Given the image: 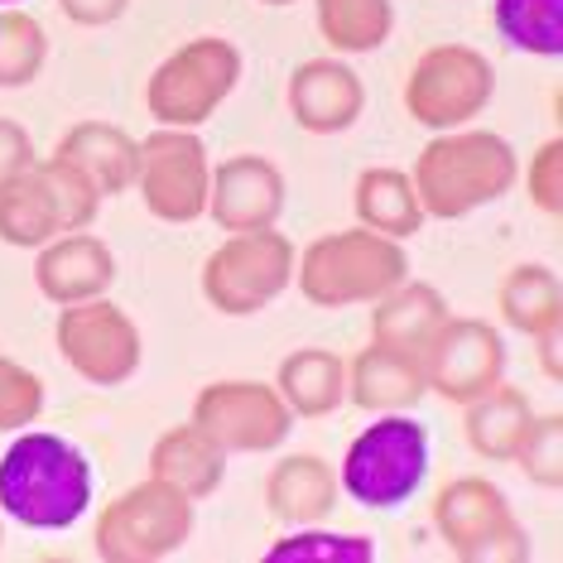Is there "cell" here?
I'll list each match as a JSON object with an SVG mask.
<instances>
[{"mask_svg":"<svg viewBox=\"0 0 563 563\" xmlns=\"http://www.w3.org/2000/svg\"><path fill=\"white\" fill-rule=\"evenodd\" d=\"M194 534V501L178 486L150 477L101 506L92 544L107 563H159Z\"/></svg>","mask_w":563,"mask_h":563,"instance_id":"8992f818","label":"cell"},{"mask_svg":"<svg viewBox=\"0 0 563 563\" xmlns=\"http://www.w3.org/2000/svg\"><path fill=\"white\" fill-rule=\"evenodd\" d=\"M54 342L63 352V362L78 371L92 386H125L140 371V328L125 318V309L101 294V299H82V303H63L58 323H54Z\"/></svg>","mask_w":563,"mask_h":563,"instance_id":"8fae6325","label":"cell"},{"mask_svg":"<svg viewBox=\"0 0 563 563\" xmlns=\"http://www.w3.org/2000/svg\"><path fill=\"white\" fill-rule=\"evenodd\" d=\"M525 477H530L534 486H549V492H559L563 486V419L559 415H534L530 433L520 439L516 457H510Z\"/></svg>","mask_w":563,"mask_h":563,"instance_id":"4dcf8cb0","label":"cell"},{"mask_svg":"<svg viewBox=\"0 0 563 563\" xmlns=\"http://www.w3.org/2000/svg\"><path fill=\"white\" fill-rule=\"evenodd\" d=\"M419 362H424L429 390H439L443 400H453V405H467L501 380L506 347H501V332L492 323L448 313V323L439 328V338L429 342V352L419 356Z\"/></svg>","mask_w":563,"mask_h":563,"instance_id":"5bb4252c","label":"cell"},{"mask_svg":"<svg viewBox=\"0 0 563 563\" xmlns=\"http://www.w3.org/2000/svg\"><path fill=\"white\" fill-rule=\"evenodd\" d=\"M313 5H318V34L338 54H371L395 30L390 0H313Z\"/></svg>","mask_w":563,"mask_h":563,"instance_id":"4316f807","label":"cell"},{"mask_svg":"<svg viewBox=\"0 0 563 563\" xmlns=\"http://www.w3.org/2000/svg\"><path fill=\"white\" fill-rule=\"evenodd\" d=\"M352 208H356V227H366V232H376V236H390V241H405L424 227L419 194H415V184H409V174H400V169H366L356 178Z\"/></svg>","mask_w":563,"mask_h":563,"instance_id":"d4e9b609","label":"cell"},{"mask_svg":"<svg viewBox=\"0 0 563 563\" xmlns=\"http://www.w3.org/2000/svg\"><path fill=\"white\" fill-rule=\"evenodd\" d=\"M265 559L271 563H371L376 544L366 534H332V530H318V525H299Z\"/></svg>","mask_w":563,"mask_h":563,"instance_id":"f546056e","label":"cell"},{"mask_svg":"<svg viewBox=\"0 0 563 563\" xmlns=\"http://www.w3.org/2000/svg\"><path fill=\"white\" fill-rule=\"evenodd\" d=\"M265 506L285 525H318L338 506V472L313 453H294L265 477Z\"/></svg>","mask_w":563,"mask_h":563,"instance_id":"7402d4cb","label":"cell"},{"mask_svg":"<svg viewBox=\"0 0 563 563\" xmlns=\"http://www.w3.org/2000/svg\"><path fill=\"white\" fill-rule=\"evenodd\" d=\"M294 279V246L275 227L265 232H236L222 241L202 265V299L227 318H251L275 303Z\"/></svg>","mask_w":563,"mask_h":563,"instance_id":"9c48e42d","label":"cell"},{"mask_svg":"<svg viewBox=\"0 0 563 563\" xmlns=\"http://www.w3.org/2000/svg\"><path fill=\"white\" fill-rule=\"evenodd\" d=\"M236 82H241V48L232 40L202 34V40L174 48V54L150 73L145 107H150V117L159 125H169V131H198V125L236 92Z\"/></svg>","mask_w":563,"mask_h":563,"instance_id":"52a82bcc","label":"cell"},{"mask_svg":"<svg viewBox=\"0 0 563 563\" xmlns=\"http://www.w3.org/2000/svg\"><path fill=\"white\" fill-rule=\"evenodd\" d=\"M54 159L73 164V169H78L101 198H117V194H125V188H135V159H140V145L121 131V125H107V121H78L68 135L58 140Z\"/></svg>","mask_w":563,"mask_h":563,"instance_id":"d6986e66","label":"cell"},{"mask_svg":"<svg viewBox=\"0 0 563 563\" xmlns=\"http://www.w3.org/2000/svg\"><path fill=\"white\" fill-rule=\"evenodd\" d=\"M371 342L409 356H424L429 342L439 338V328L448 323V303L433 285H419V279H400L390 294H380L371 303Z\"/></svg>","mask_w":563,"mask_h":563,"instance_id":"ffe728a7","label":"cell"},{"mask_svg":"<svg viewBox=\"0 0 563 563\" xmlns=\"http://www.w3.org/2000/svg\"><path fill=\"white\" fill-rule=\"evenodd\" d=\"M559 338H563V323L534 338V342H540V366H544V376H549V380H559V376H563V366H559Z\"/></svg>","mask_w":563,"mask_h":563,"instance_id":"d590c367","label":"cell"},{"mask_svg":"<svg viewBox=\"0 0 563 563\" xmlns=\"http://www.w3.org/2000/svg\"><path fill=\"white\" fill-rule=\"evenodd\" d=\"M496 97V73L477 48L433 44L415 58L405 78V111L424 131H463Z\"/></svg>","mask_w":563,"mask_h":563,"instance_id":"ba28073f","label":"cell"},{"mask_svg":"<svg viewBox=\"0 0 563 563\" xmlns=\"http://www.w3.org/2000/svg\"><path fill=\"white\" fill-rule=\"evenodd\" d=\"M261 5H294V0H261Z\"/></svg>","mask_w":563,"mask_h":563,"instance_id":"8d00e7d4","label":"cell"},{"mask_svg":"<svg viewBox=\"0 0 563 563\" xmlns=\"http://www.w3.org/2000/svg\"><path fill=\"white\" fill-rule=\"evenodd\" d=\"M44 409V380L30 366L0 356V433H20L40 419Z\"/></svg>","mask_w":563,"mask_h":563,"instance_id":"1f68e13d","label":"cell"},{"mask_svg":"<svg viewBox=\"0 0 563 563\" xmlns=\"http://www.w3.org/2000/svg\"><path fill=\"white\" fill-rule=\"evenodd\" d=\"M289 117L309 135H342L352 131L366 107V87L342 58H309L289 73L285 87Z\"/></svg>","mask_w":563,"mask_h":563,"instance_id":"2e32d148","label":"cell"},{"mask_svg":"<svg viewBox=\"0 0 563 563\" xmlns=\"http://www.w3.org/2000/svg\"><path fill=\"white\" fill-rule=\"evenodd\" d=\"M429 472V429L419 419L376 415V424L362 429L338 467V492H347L366 510H395L424 486Z\"/></svg>","mask_w":563,"mask_h":563,"instance_id":"5b68a950","label":"cell"},{"mask_svg":"<svg viewBox=\"0 0 563 563\" xmlns=\"http://www.w3.org/2000/svg\"><path fill=\"white\" fill-rule=\"evenodd\" d=\"M150 477L178 486L188 501L212 496L227 477V453L217 448L198 424H178L159 433V443L150 448Z\"/></svg>","mask_w":563,"mask_h":563,"instance_id":"44dd1931","label":"cell"},{"mask_svg":"<svg viewBox=\"0 0 563 563\" xmlns=\"http://www.w3.org/2000/svg\"><path fill=\"white\" fill-rule=\"evenodd\" d=\"M48 34L24 10H0V87H24L44 73Z\"/></svg>","mask_w":563,"mask_h":563,"instance_id":"f1b7e54d","label":"cell"},{"mask_svg":"<svg viewBox=\"0 0 563 563\" xmlns=\"http://www.w3.org/2000/svg\"><path fill=\"white\" fill-rule=\"evenodd\" d=\"M131 0H58V10L82 30H101V24H117L125 15Z\"/></svg>","mask_w":563,"mask_h":563,"instance_id":"e575fe53","label":"cell"},{"mask_svg":"<svg viewBox=\"0 0 563 563\" xmlns=\"http://www.w3.org/2000/svg\"><path fill=\"white\" fill-rule=\"evenodd\" d=\"M516 178H520L516 150L501 135L463 125V131H439L419 150L409 184H415L424 217L457 222V217H472L486 202L506 198L516 188Z\"/></svg>","mask_w":563,"mask_h":563,"instance_id":"7a4b0ae2","label":"cell"},{"mask_svg":"<svg viewBox=\"0 0 563 563\" xmlns=\"http://www.w3.org/2000/svg\"><path fill=\"white\" fill-rule=\"evenodd\" d=\"M92 506V463L63 433H20L0 457V510L24 530H68Z\"/></svg>","mask_w":563,"mask_h":563,"instance_id":"6da1fadb","label":"cell"},{"mask_svg":"<svg viewBox=\"0 0 563 563\" xmlns=\"http://www.w3.org/2000/svg\"><path fill=\"white\" fill-rule=\"evenodd\" d=\"M429 395L424 380V362L395 347H371L347 366V400L362 405L366 415H400V409H415Z\"/></svg>","mask_w":563,"mask_h":563,"instance_id":"ac0fdd59","label":"cell"},{"mask_svg":"<svg viewBox=\"0 0 563 563\" xmlns=\"http://www.w3.org/2000/svg\"><path fill=\"white\" fill-rule=\"evenodd\" d=\"M117 279V255L107 251V241L87 236V232H68L54 236L48 246H40L34 261V285L48 303H82V299H101Z\"/></svg>","mask_w":563,"mask_h":563,"instance_id":"e0dca14e","label":"cell"},{"mask_svg":"<svg viewBox=\"0 0 563 563\" xmlns=\"http://www.w3.org/2000/svg\"><path fill=\"white\" fill-rule=\"evenodd\" d=\"M208 184H212V164L194 131L159 125L155 135L140 140L135 188H140V202L159 222H198L208 212Z\"/></svg>","mask_w":563,"mask_h":563,"instance_id":"7c38bea8","label":"cell"},{"mask_svg":"<svg viewBox=\"0 0 563 563\" xmlns=\"http://www.w3.org/2000/svg\"><path fill=\"white\" fill-rule=\"evenodd\" d=\"M30 164H34V145H30V135H24V125L0 117V184L15 178L20 169H30Z\"/></svg>","mask_w":563,"mask_h":563,"instance_id":"836d02e7","label":"cell"},{"mask_svg":"<svg viewBox=\"0 0 563 563\" xmlns=\"http://www.w3.org/2000/svg\"><path fill=\"white\" fill-rule=\"evenodd\" d=\"M194 424L222 453H271L289 439V405L261 380H212L194 400Z\"/></svg>","mask_w":563,"mask_h":563,"instance_id":"4fadbf2b","label":"cell"},{"mask_svg":"<svg viewBox=\"0 0 563 563\" xmlns=\"http://www.w3.org/2000/svg\"><path fill=\"white\" fill-rule=\"evenodd\" d=\"M530 424H534L530 400H525L516 386L496 380L492 390H482L477 400H467V424L463 429H467L472 453L492 457V463H510L520 439L530 433Z\"/></svg>","mask_w":563,"mask_h":563,"instance_id":"cb8c5ba5","label":"cell"},{"mask_svg":"<svg viewBox=\"0 0 563 563\" xmlns=\"http://www.w3.org/2000/svg\"><path fill=\"white\" fill-rule=\"evenodd\" d=\"M0 5H20V0H0Z\"/></svg>","mask_w":563,"mask_h":563,"instance_id":"74e56055","label":"cell"},{"mask_svg":"<svg viewBox=\"0 0 563 563\" xmlns=\"http://www.w3.org/2000/svg\"><path fill=\"white\" fill-rule=\"evenodd\" d=\"M525 194L540 212L554 217L563 208V145L559 140H544L530 155V174H525Z\"/></svg>","mask_w":563,"mask_h":563,"instance_id":"d6a6232c","label":"cell"},{"mask_svg":"<svg viewBox=\"0 0 563 563\" xmlns=\"http://www.w3.org/2000/svg\"><path fill=\"white\" fill-rule=\"evenodd\" d=\"M285 212V174L265 155H236L212 169L208 184V217L227 236L236 232H265Z\"/></svg>","mask_w":563,"mask_h":563,"instance_id":"9a60e30c","label":"cell"},{"mask_svg":"<svg viewBox=\"0 0 563 563\" xmlns=\"http://www.w3.org/2000/svg\"><path fill=\"white\" fill-rule=\"evenodd\" d=\"M501 318L525 338H540V332L559 328L563 323V294H559V275L549 265H516L506 279H501Z\"/></svg>","mask_w":563,"mask_h":563,"instance_id":"484cf974","label":"cell"},{"mask_svg":"<svg viewBox=\"0 0 563 563\" xmlns=\"http://www.w3.org/2000/svg\"><path fill=\"white\" fill-rule=\"evenodd\" d=\"M433 530L448 554L463 563H516L530 559L520 520L510 516L501 486L486 477H457L433 496Z\"/></svg>","mask_w":563,"mask_h":563,"instance_id":"30bf717a","label":"cell"},{"mask_svg":"<svg viewBox=\"0 0 563 563\" xmlns=\"http://www.w3.org/2000/svg\"><path fill=\"white\" fill-rule=\"evenodd\" d=\"M275 390L299 419H323L347 400V366L328 347H299L275 371Z\"/></svg>","mask_w":563,"mask_h":563,"instance_id":"603a6c76","label":"cell"},{"mask_svg":"<svg viewBox=\"0 0 563 563\" xmlns=\"http://www.w3.org/2000/svg\"><path fill=\"white\" fill-rule=\"evenodd\" d=\"M101 208V194L63 159H44L0 184V241L40 251L54 236L87 232Z\"/></svg>","mask_w":563,"mask_h":563,"instance_id":"277c9868","label":"cell"},{"mask_svg":"<svg viewBox=\"0 0 563 563\" xmlns=\"http://www.w3.org/2000/svg\"><path fill=\"white\" fill-rule=\"evenodd\" d=\"M299 294L318 309H352V303H376L400 279H409V255L400 241L376 236L366 227L352 232H328L303 246L294 265Z\"/></svg>","mask_w":563,"mask_h":563,"instance_id":"3957f363","label":"cell"},{"mask_svg":"<svg viewBox=\"0 0 563 563\" xmlns=\"http://www.w3.org/2000/svg\"><path fill=\"white\" fill-rule=\"evenodd\" d=\"M496 34L530 58L563 54V0H496Z\"/></svg>","mask_w":563,"mask_h":563,"instance_id":"83f0119b","label":"cell"}]
</instances>
